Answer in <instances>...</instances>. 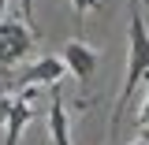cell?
Here are the masks:
<instances>
[{"label":"cell","instance_id":"1","mask_svg":"<svg viewBox=\"0 0 149 145\" xmlns=\"http://www.w3.org/2000/svg\"><path fill=\"white\" fill-rule=\"evenodd\" d=\"M149 74V34H146V19H142V8H130V56H127V82H123V93L116 101V112H112V138L119 134V123H123V112H127L130 97L138 89V82Z\"/></svg>","mask_w":149,"mask_h":145},{"label":"cell","instance_id":"2","mask_svg":"<svg viewBox=\"0 0 149 145\" xmlns=\"http://www.w3.org/2000/svg\"><path fill=\"white\" fill-rule=\"evenodd\" d=\"M30 49H34V30L19 19H4L0 22V67H15Z\"/></svg>","mask_w":149,"mask_h":145},{"label":"cell","instance_id":"3","mask_svg":"<svg viewBox=\"0 0 149 145\" xmlns=\"http://www.w3.org/2000/svg\"><path fill=\"white\" fill-rule=\"evenodd\" d=\"M67 74V63L63 60H56V56H45V60H37L34 67H26V71L15 78L19 89H34V86H60V78Z\"/></svg>","mask_w":149,"mask_h":145},{"label":"cell","instance_id":"4","mask_svg":"<svg viewBox=\"0 0 149 145\" xmlns=\"http://www.w3.org/2000/svg\"><path fill=\"white\" fill-rule=\"evenodd\" d=\"M63 63H67V74H74L82 86L90 82V74L97 71V52H93L90 45H82V41H67V49L60 56Z\"/></svg>","mask_w":149,"mask_h":145},{"label":"cell","instance_id":"5","mask_svg":"<svg viewBox=\"0 0 149 145\" xmlns=\"http://www.w3.org/2000/svg\"><path fill=\"white\" fill-rule=\"evenodd\" d=\"M34 119V89H22L15 93V108H11V119H8V134H4V145H19L22 138V127Z\"/></svg>","mask_w":149,"mask_h":145},{"label":"cell","instance_id":"6","mask_svg":"<svg viewBox=\"0 0 149 145\" xmlns=\"http://www.w3.org/2000/svg\"><path fill=\"white\" fill-rule=\"evenodd\" d=\"M49 130H52V142H56V145H71V138H67V112H63L60 86H52V104H49Z\"/></svg>","mask_w":149,"mask_h":145},{"label":"cell","instance_id":"7","mask_svg":"<svg viewBox=\"0 0 149 145\" xmlns=\"http://www.w3.org/2000/svg\"><path fill=\"white\" fill-rule=\"evenodd\" d=\"M11 108H15V93H0V127H8Z\"/></svg>","mask_w":149,"mask_h":145},{"label":"cell","instance_id":"8","mask_svg":"<svg viewBox=\"0 0 149 145\" xmlns=\"http://www.w3.org/2000/svg\"><path fill=\"white\" fill-rule=\"evenodd\" d=\"M138 127L149 130V74H146V104H142V112H138Z\"/></svg>","mask_w":149,"mask_h":145},{"label":"cell","instance_id":"9","mask_svg":"<svg viewBox=\"0 0 149 145\" xmlns=\"http://www.w3.org/2000/svg\"><path fill=\"white\" fill-rule=\"evenodd\" d=\"M71 4H74L78 15H86V11H97V8H101V0H71Z\"/></svg>","mask_w":149,"mask_h":145},{"label":"cell","instance_id":"10","mask_svg":"<svg viewBox=\"0 0 149 145\" xmlns=\"http://www.w3.org/2000/svg\"><path fill=\"white\" fill-rule=\"evenodd\" d=\"M22 11H26V26L37 34V22H34V0H22Z\"/></svg>","mask_w":149,"mask_h":145},{"label":"cell","instance_id":"11","mask_svg":"<svg viewBox=\"0 0 149 145\" xmlns=\"http://www.w3.org/2000/svg\"><path fill=\"white\" fill-rule=\"evenodd\" d=\"M4 11H8V0H0V15H4Z\"/></svg>","mask_w":149,"mask_h":145},{"label":"cell","instance_id":"12","mask_svg":"<svg viewBox=\"0 0 149 145\" xmlns=\"http://www.w3.org/2000/svg\"><path fill=\"white\" fill-rule=\"evenodd\" d=\"M130 8H142V0H130Z\"/></svg>","mask_w":149,"mask_h":145},{"label":"cell","instance_id":"13","mask_svg":"<svg viewBox=\"0 0 149 145\" xmlns=\"http://www.w3.org/2000/svg\"><path fill=\"white\" fill-rule=\"evenodd\" d=\"M130 145H149V142H146V138H142V142H130Z\"/></svg>","mask_w":149,"mask_h":145},{"label":"cell","instance_id":"14","mask_svg":"<svg viewBox=\"0 0 149 145\" xmlns=\"http://www.w3.org/2000/svg\"><path fill=\"white\" fill-rule=\"evenodd\" d=\"M146 4H149V0H146Z\"/></svg>","mask_w":149,"mask_h":145}]
</instances>
